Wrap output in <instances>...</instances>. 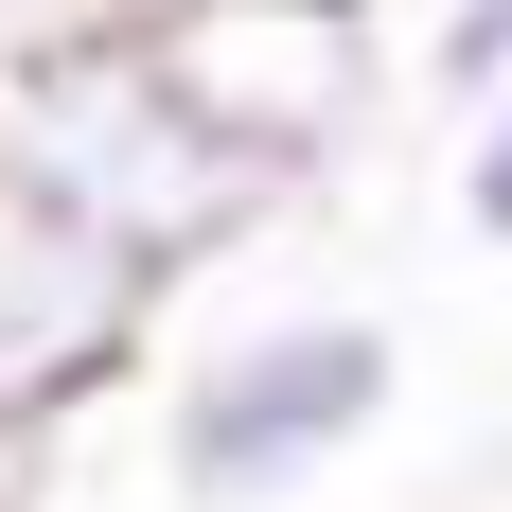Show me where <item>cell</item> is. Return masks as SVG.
<instances>
[{
	"instance_id": "cell-9",
	"label": "cell",
	"mask_w": 512,
	"mask_h": 512,
	"mask_svg": "<svg viewBox=\"0 0 512 512\" xmlns=\"http://www.w3.org/2000/svg\"><path fill=\"white\" fill-rule=\"evenodd\" d=\"M106 18H177V0H106Z\"/></svg>"
},
{
	"instance_id": "cell-4",
	"label": "cell",
	"mask_w": 512,
	"mask_h": 512,
	"mask_svg": "<svg viewBox=\"0 0 512 512\" xmlns=\"http://www.w3.org/2000/svg\"><path fill=\"white\" fill-rule=\"evenodd\" d=\"M159 318H177V283H159L106 212H71L53 177L0 159V407L89 424L106 389L159 354Z\"/></svg>"
},
{
	"instance_id": "cell-3",
	"label": "cell",
	"mask_w": 512,
	"mask_h": 512,
	"mask_svg": "<svg viewBox=\"0 0 512 512\" xmlns=\"http://www.w3.org/2000/svg\"><path fill=\"white\" fill-rule=\"evenodd\" d=\"M142 36H159V71H177L230 142H265L301 195L354 177L371 106H389V18H371V0H177Z\"/></svg>"
},
{
	"instance_id": "cell-7",
	"label": "cell",
	"mask_w": 512,
	"mask_h": 512,
	"mask_svg": "<svg viewBox=\"0 0 512 512\" xmlns=\"http://www.w3.org/2000/svg\"><path fill=\"white\" fill-rule=\"evenodd\" d=\"M53 477H71V424L0 407V512H53Z\"/></svg>"
},
{
	"instance_id": "cell-8",
	"label": "cell",
	"mask_w": 512,
	"mask_h": 512,
	"mask_svg": "<svg viewBox=\"0 0 512 512\" xmlns=\"http://www.w3.org/2000/svg\"><path fill=\"white\" fill-rule=\"evenodd\" d=\"M71 18H89V0H0V71H18L36 36H71Z\"/></svg>"
},
{
	"instance_id": "cell-2",
	"label": "cell",
	"mask_w": 512,
	"mask_h": 512,
	"mask_svg": "<svg viewBox=\"0 0 512 512\" xmlns=\"http://www.w3.org/2000/svg\"><path fill=\"white\" fill-rule=\"evenodd\" d=\"M389 407H407V336L354 301H283V318H230L212 354H177L159 477H177V512H301L336 460H371Z\"/></svg>"
},
{
	"instance_id": "cell-1",
	"label": "cell",
	"mask_w": 512,
	"mask_h": 512,
	"mask_svg": "<svg viewBox=\"0 0 512 512\" xmlns=\"http://www.w3.org/2000/svg\"><path fill=\"white\" fill-rule=\"evenodd\" d=\"M0 159H18V177H53L71 212H106L159 283H195V265L265 248V230L301 212V177H283L265 142H230V124L159 71V36H142V18H106V0L0 71Z\"/></svg>"
},
{
	"instance_id": "cell-5",
	"label": "cell",
	"mask_w": 512,
	"mask_h": 512,
	"mask_svg": "<svg viewBox=\"0 0 512 512\" xmlns=\"http://www.w3.org/2000/svg\"><path fill=\"white\" fill-rule=\"evenodd\" d=\"M424 89H442V106L512 89V0H442V18H424Z\"/></svg>"
},
{
	"instance_id": "cell-6",
	"label": "cell",
	"mask_w": 512,
	"mask_h": 512,
	"mask_svg": "<svg viewBox=\"0 0 512 512\" xmlns=\"http://www.w3.org/2000/svg\"><path fill=\"white\" fill-rule=\"evenodd\" d=\"M460 230H477V248H512V89L460 106Z\"/></svg>"
}]
</instances>
